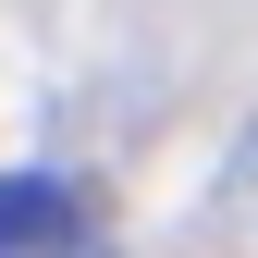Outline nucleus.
Instances as JSON below:
<instances>
[{"instance_id": "1", "label": "nucleus", "mask_w": 258, "mask_h": 258, "mask_svg": "<svg viewBox=\"0 0 258 258\" xmlns=\"http://www.w3.org/2000/svg\"><path fill=\"white\" fill-rule=\"evenodd\" d=\"M74 184H25V172H0V246H61L74 234Z\"/></svg>"}]
</instances>
